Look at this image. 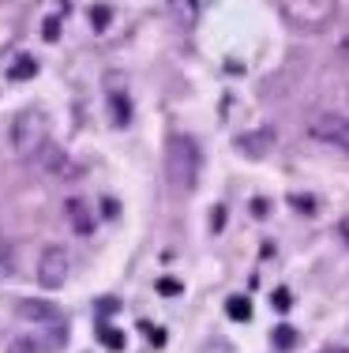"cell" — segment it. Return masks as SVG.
<instances>
[{
	"mask_svg": "<svg viewBox=\"0 0 349 353\" xmlns=\"http://www.w3.org/2000/svg\"><path fill=\"white\" fill-rule=\"evenodd\" d=\"M8 139H12V150L23 158V162H30V158L38 154V147L49 139V121L41 109H23L19 117L12 121V128H8Z\"/></svg>",
	"mask_w": 349,
	"mask_h": 353,
	"instance_id": "obj_3",
	"label": "cell"
},
{
	"mask_svg": "<svg viewBox=\"0 0 349 353\" xmlns=\"http://www.w3.org/2000/svg\"><path fill=\"white\" fill-rule=\"evenodd\" d=\"M342 233H346V241H349V218H346V222H342Z\"/></svg>",
	"mask_w": 349,
	"mask_h": 353,
	"instance_id": "obj_19",
	"label": "cell"
},
{
	"mask_svg": "<svg viewBox=\"0 0 349 353\" xmlns=\"http://www.w3.org/2000/svg\"><path fill=\"white\" fill-rule=\"evenodd\" d=\"M226 312H229V319H237V323H248V316H252V305H248V297H229Z\"/></svg>",
	"mask_w": 349,
	"mask_h": 353,
	"instance_id": "obj_14",
	"label": "cell"
},
{
	"mask_svg": "<svg viewBox=\"0 0 349 353\" xmlns=\"http://www.w3.org/2000/svg\"><path fill=\"white\" fill-rule=\"evenodd\" d=\"M68 274H72V252L64 245H49L38 259V285L53 293L68 282Z\"/></svg>",
	"mask_w": 349,
	"mask_h": 353,
	"instance_id": "obj_6",
	"label": "cell"
},
{
	"mask_svg": "<svg viewBox=\"0 0 349 353\" xmlns=\"http://www.w3.org/2000/svg\"><path fill=\"white\" fill-rule=\"evenodd\" d=\"M8 353H38V342H30V339H19V342H15V346L8 350Z\"/></svg>",
	"mask_w": 349,
	"mask_h": 353,
	"instance_id": "obj_17",
	"label": "cell"
},
{
	"mask_svg": "<svg viewBox=\"0 0 349 353\" xmlns=\"http://www.w3.org/2000/svg\"><path fill=\"white\" fill-rule=\"evenodd\" d=\"M105 19H109V12H105V8L98 4V8H94V27H98V30H105Z\"/></svg>",
	"mask_w": 349,
	"mask_h": 353,
	"instance_id": "obj_18",
	"label": "cell"
},
{
	"mask_svg": "<svg viewBox=\"0 0 349 353\" xmlns=\"http://www.w3.org/2000/svg\"><path fill=\"white\" fill-rule=\"evenodd\" d=\"M199 165H203V154H199V143L192 136H173L165 143V181L177 196H188L195 188Z\"/></svg>",
	"mask_w": 349,
	"mask_h": 353,
	"instance_id": "obj_1",
	"label": "cell"
},
{
	"mask_svg": "<svg viewBox=\"0 0 349 353\" xmlns=\"http://www.w3.org/2000/svg\"><path fill=\"white\" fill-rule=\"evenodd\" d=\"M165 8H169V19L184 30H192L199 23V0H165Z\"/></svg>",
	"mask_w": 349,
	"mask_h": 353,
	"instance_id": "obj_8",
	"label": "cell"
},
{
	"mask_svg": "<svg viewBox=\"0 0 349 353\" xmlns=\"http://www.w3.org/2000/svg\"><path fill=\"white\" fill-rule=\"evenodd\" d=\"M271 342H274V350H293V346H297V331L282 323V327H274Z\"/></svg>",
	"mask_w": 349,
	"mask_h": 353,
	"instance_id": "obj_13",
	"label": "cell"
},
{
	"mask_svg": "<svg viewBox=\"0 0 349 353\" xmlns=\"http://www.w3.org/2000/svg\"><path fill=\"white\" fill-rule=\"evenodd\" d=\"M23 319H34V323H64L61 308L56 305H45V301H19V308H15Z\"/></svg>",
	"mask_w": 349,
	"mask_h": 353,
	"instance_id": "obj_7",
	"label": "cell"
},
{
	"mask_svg": "<svg viewBox=\"0 0 349 353\" xmlns=\"http://www.w3.org/2000/svg\"><path fill=\"white\" fill-rule=\"evenodd\" d=\"M327 353H342V350H327Z\"/></svg>",
	"mask_w": 349,
	"mask_h": 353,
	"instance_id": "obj_20",
	"label": "cell"
},
{
	"mask_svg": "<svg viewBox=\"0 0 349 353\" xmlns=\"http://www.w3.org/2000/svg\"><path fill=\"white\" fill-rule=\"evenodd\" d=\"M304 128H308V136L315 143L349 154V117L346 113H338V109H319V113L308 117V124H304Z\"/></svg>",
	"mask_w": 349,
	"mask_h": 353,
	"instance_id": "obj_4",
	"label": "cell"
},
{
	"mask_svg": "<svg viewBox=\"0 0 349 353\" xmlns=\"http://www.w3.org/2000/svg\"><path fill=\"white\" fill-rule=\"evenodd\" d=\"M158 293L173 297V293H180V282H177V279H162V282H158Z\"/></svg>",
	"mask_w": 349,
	"mask_h": 353,
	"instance_id": "obj_16",
	"label": "cell"
},
{
	"mask_svg": "<svg viewBox=\"0 0 349 353\" xmlns=\"http://www.w3.org/2000/svg\"><path fill=\"white\" fill-rule=\"evenodd\" d=\"M64 211H68V222H72V230H76V233H83V237H90V233H94V214L87 211V203H83V199H68V203H64Z\"/></svg>",
	"mask_w": 349,
	"mask_h": 353,
	"instance_id": "obj_10",
	"label": "cell"
},
{
	"mask_svg": "<svg viewBox=\"0 0 349 353\" xmlns=\"http://www.w3.org/2000/svg\"><path fill=\"white\" fill-rule=\"evenodd\" d=\"M34 72H38V61H34V57H27V53H23L19 61H15L12 68H8V79H12V83H19V79H30Z\"/></svg>",
	"mask_w": 349,
	"mask_h": 353,
	"instance_id": "obj_11",
	"label": "cell"
},
{
	"mask_svg": "<svg viewBox=\"0 0 349 353\" xmlns=\"http://www.w3.org/2000/svg\"><path fill=\"white\" fill-rule=\"evenodd\" d=\"M98 339H102V346L105 350H113V353H120L124 350V331H116V327H98Z\"/></svg>",
	"mask_w": 349,
	"mask_h": 353,
	"instance_id": "obj_12",
	"label": "cell"
},
{
	"mask_svg": "<svg viewBox=\"0 0 349 353\" xmlns=\"http://www.w3.org/2000/svg\"><path fill=\"white\" fill-rule=\"evenodd\" d=\"M289 305H293V297H289V290H274V308H278V312H286Z\"/></svg>",
	"mask_w": 349,
	"mask_h": 353,
	"instance_id": "obj_15",
	"label": "cell"
},
{
	"mask_svg": "<svg viewBox=\"0 0 349 353\" xmlns=\"http://www.w3.org/2000/svg\"><path fill=\"white\" fill-rule=\"evenodd\" d=\"M282 15L289 19V27L315 34V30H327L338 15V0H278Z\"/></svg>",
	"mask_w": 349,
	"mask_h": 353,
	"instance_id": "obj_2",
	"label": "cell"
},
{
	"mask_svg": "<svg viewBox=\"0 0 349 353\" xmlns=\"http://www.w3.org/2000/svg\"><path fill=\"white\" fill-rule=\"evenodd\" d=\"M271 143H274V132L263 128V132H244V136L237 139V147L244 150L248 158H263L271 150Z\"/></svg>",
	"mask_w": 349,
	"mask_h": 353,
	"instance_id": "obj_9",
	"label": "cell"
},
{
	"mask_svg": "<svg viewBox=\"0 0 349 353\" xmlns=\"http://www.w3.org/2000/svg\"><path fill=\"white\" fill-rule=\"evenodd\" d=\"M27 165L38 170V173H45V176H56V181H72V176H79V165L68 158V150H64L61 143H53V136L41 143L38 154L30 158Z\"/></svg>",
	"mask_w": 349,
	"mask_h": 353,
	"instance_id": "obj_5",
	"label": "cell"
}]
</instances>
